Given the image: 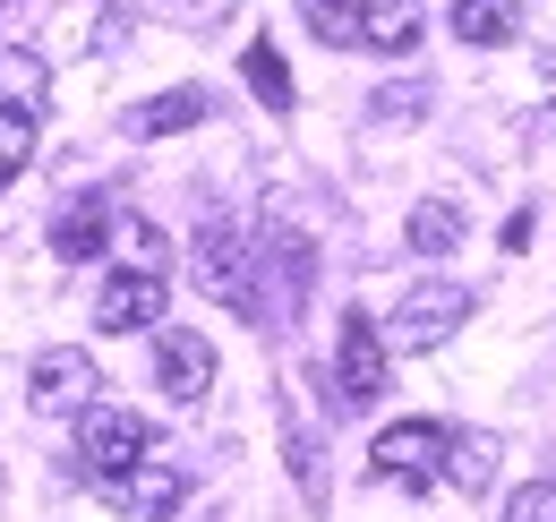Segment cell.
Segmentation results:
<instances>
[{"label": "cell", "mask_w": 556, "mask_h": 522, "mask_svg": "<svg viewBox=\"0 0 556 522\" xmlns=\"http://www.w3.org/2000/svg\"><path fill=\"white\" fill-rule=\"evenodd\" d=\"M189 265H198L206 300H223V309H249V318L266 309V291H257V249H249L231 223H206V232H198V258H189Z\"/></svg>", "instance_id": "cell-1"}, {"label": "cell", "mask_w": 556, "mask_h": 522, "mask_svg": "<svg viewBox=\"0 0 556 522\" xmlns=\"http://www.w3.org/2000/svg\"><path fill=\"white\" fill-rule=\"evenodd\" d=\"M368 480L437 488V480H445V428H437V420H394V428L368 446Z\"/></svg>", "instance_id": "cell-2"}, {"label": "cell", "mask_w": 556, "mask_h": 522, "mask_svg": "<svg viewBox=\"0 0 556 522\" xmlns=\"http://www.w3.org/2000/svg\"><path fill=\"white\" fill-rule=\"evenodd\" d=\"M154 455V428H146L138 411H121V402H86L77 411V462L103 480V471H129V462Z\"/></svg>", "instance_id": "cell-3"}, {"label": "cell", "mask_w": 556, "mask_h": 522, "mask_svg": "<svg viewBox=\"0 0 556 522\" xmlns=\"http://www.w3.org/2000/svg\"><path fill=\"white\" fill-rule=\"evenodd\" d=\"M103 506L129 514V522H172L189 506V471H172L163 455L129 462V471H103Z\"/></svg>", "instance_id": "cell-4"}, {"label": "cell", "mask_w": 556, "mask_h": 522, "mask_svg": "<svg viewBox=\"0 0 556 522\" xmlns=\"http://www.w3.org/2000/svg\"><path fill=\"white\" fill-rule=\"evenodd\" d=\"M463 318H471V291L463 283H419V291H403V309L386 326V351H437Z\"/></svg>", "instance_id": "cell-5"}, {"label": "cell", "mask_w": 556, "mask_h": 522, "mask_svg": "<svg viewBox=\"0 0 556 522\" xmlns=\"http://www.w3.org/2000/svg\"><path fill=\"white\" fill-rule=\"evenodd\" d=\"M386 326L368 318V309H343V334H334V386H343V402L359 411V402H377L386 394Z\"/></svg>", "instance_id": "cell-6"}, {"label": "cell", "mask_w": 556, "mask_h": 522, "mask_svg": "<svg viewBox=\"0 0 556 522\" xmlns=\"http://www.w3.org/2000/svg\"><path fill=\"white\" fill-rule=\"evenodd\" d=\"M94 386H103V377H94V360H86V351H77V343H52V351H35V369H26V402H35V411H86V402H94Z\"/></svg>", "instance_id": "cell-7"}, {"label": "cell", "mask_w": 556, "mask_h": 522, "mask_svg": "<svg viewBox=\"0 0 556 522\" xmlns=\"http://www.w3.org/2000/svg\"><path fill=\"white\" fill-rule=\"evenodd\" d=\"M154 386L172 394V402H206V386H214V343L198 326H163V334H154Z\"/></svg>", "instance_id": "cell-8"}, {"label": "cell", "mask_w": 556, "mask_h": 522, "mask_svg": "<svg viewBox=\"0 0 556 522\" xmlns=\"http://www.w3.org/2000/svg\"><path fill=\"white\" fill-rule=\"evenodd\" d=\"M154 318H163V274H138V265L103 274V291H94V326L103 334H146Z\"/></svg>", "instance_id": "cell-9"}, {"label": "cell", "mask_w": 556, "mask_h": 522, "mask_svg": "<svg viewBox=\"0 0 556 522\" xmlns=\"http://www.w3.org/2000/svg\"><path fill=\"white\" fill-rule=\"evenodd\" d=\"M206 121V86H163V95H146L138 112H121V129L129 137H180Z\"/></svg>", "instance_id": "cell-10"}, {"label": "cell", "mask_w": 556, "mask_h": 522, "mask_svg": "<svg viewBox=\"0 0 556 522\" xmlns=\"http://www.w3.org/2000/svg\"><path fill=\"white\" fill-rule=\"evenodd\" d=\"M52 95V69L35 44H0V112H43Z\"/></svg>", "instance_id": "cell-11"}, {"label": "cell", "mask_w": 556, "mask_h": 522, "mask_svg": "<svg viewBox=\"0 0 556 522\" xmlns=\"http://www.w3.org/2000/svg\"><path fill=\"white\" fill-rule=\"evenodd\" d=\"M496 455H505V446H496L488 428H454V437H445V480H454L463 497H480V488H496Z\"/></svg>", "instance_id": "cell-12"}, {"label": "cell", "mask_w": 556, "mask_h": 522, "mask_svg": "<svg viewBox=\"0 0 556 522\" xmlns=\"http://www.w3.org/2000/svg\"><path fill=\"white\" fill-rule=\"evenodd\" d=\"M419 0H359V52H412Z\"/></svg>", "instance_id": "cell-13"}, {"label": "cell", "mask_w": 556, "mask_h": 522, "mask_svg": "<svg viewBox=\"0 0 556 522\" xmlns=\"http://www.w3.org/2000/svg\"><path fill=\"white\" fill-rule=\"evenodd\" d=\"M103 232H112V206H103V197H77L70 214L52 223V258H70V265L103 258Z\"/></svg>", "instance_id": "cell-14"}, {"label": "cell", "mask_w": 556, "mask_h": 522, "mask_svg": "<svg viewBox=\"0 0 556 522\" xmlns=\"http://www.w3.org/2000/svg\"><path fill=\"white\" fill-rule=\"evenodd\" d=\"M403 240H412V258H445V249H463V206H454V197H419L412 223H403Z\"/></svg>", "instance_id": "cell-15"}, {"label": "cell", "mask_w": 556, "mask_h": 522, "mask_svg": "<svg viewBox=\"0 0 556 522\" xmlns=\"http://www.w3.org/2000/svg\"><path fill=\"white\" fill-rule=\"evenodd\" d=\"M514 26H522V0H454L463 44H514Z\"/></svg>", "instance_id": "cell-16"}, {"label": "cell", "mask_w": 556, "mask_h": 522, "mask_svg": "<svg viewBox=\"0 0 556 522\" xmlns=\"http://www.w3.org/2000/svg\"><path fill=\"white\" fill-rule=\"evenodd\" d=\"M240 77H249V95H257L266 112H291V69H282L275 44H249V52H240Z\"/></svg>", "instance_id": "cell-17"}, {"label": "cell", "mask_w": 556, "mask_h": 522, "mask_svg": "<svg viewBox=\"0 0 556 522\" xmlns=\"http://www.w3.org/2000/svg\"><path fill=\"white\" fill-rule=\"evenodd\" d=\"M300 17H308V35H317V44L359 52V0H300Z\"/></svg>", "instance_id": "cell-18"}, {"label": "cell", "mask_w": 556, "mask_h": 522, "mask_svg": "<svg viewBox=\"0 0 556 522\" xmlns=\"http://www.w3.org/2000/svg\"><path fill=\"white\" fill-rule=\"evenodd\" d=\"M112 240H121V258L138 265V274H163V258H172V249H163V232H154L146 214H112Z\"/></svg>", "instance_id": "cell-19"}, {"label": "cell", "mask_w": 556, "mask_h": 522, "mask_svg": "<svg viewBox=\"0 0 556 522\" xmlns=\"http://www.w3.org/2000/svg\"><path fill=\"white\" fill-rule=\"evenodd\" d=\"M35 129H43V112H0V189L26 172V154H35Z\"/></svg>", "instance_id": "cell-20"}, {"label": "cell", "mask_w": 556, "mask_h": 522, "mask_svg": "<svg viewBox=\"0 0 556 522\" xmlns=\"http://www.w3.org/2000/svg\"><path fill=\"white\" fill-rule=\"evenodd\" d=\"M505 522H556V480H522L505 497Z\"/></svg>", "instance_id": "cell-21"}, {"label": "cell", "mask_w": 556, "mask_h": 522, "mask_svg": "<svg viewBox=\"0 0 556 522\" xmlns=\"http://www.w3.org/2000/svg\"><path fill=\"white\" fill-rule=\"evenodd\" d=\"M368 112H377V121H419V112H428V86H386V95H368Z\"/></svg>", "instance_id": "cell-22"}, {"label": "cell", "mask_w": 556, "mask_h": 522, "mask_svg": "<svg viewBox=\"0 0 556 522\" xmlns=\"http://www.w3.org/2000/svg\"><path fill=\"white\" fill-rule=\"evenodd\" d=\"M112 9H129V0H112Z\"/></svg>", "instance_id": "cell-23"}]
</instances>
